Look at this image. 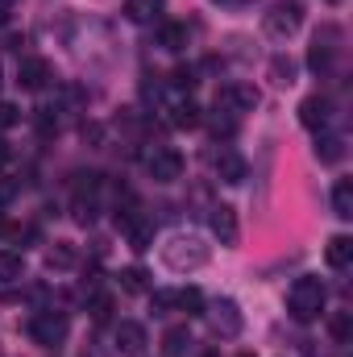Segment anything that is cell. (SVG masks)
Masks as SVG:
<instances>
[{"label": "cell", "instance_id": "25", "mask_svg": "<svg viewBox=\"0 0 353 357\" xmlns=\"http://www.w3.org/2000/svg\"><path fill=\"white\" fill-rule=\"evenodd\" d=\"M329 333H333V341H337V345H350V337H353V312H333V316H329Z\"/></svg>", "mask_w": 353, "mask_h": 357}, {"label": "cell", "instance_id": "21", "mask_svg": "<svg viewBox=\"0 0 353 357\" xmlns=\"http://www.w3.org/2000/svg\"><path fill=\"white\" fill-rule=\"evenodd\" d=\"M204 291L200 287H183V291H175V307L179 312H187V316H204Z\"/></svg>", "mask_w": 353, "mask_h": 357}, {"label": "cell", "instance_id": "35", "mask_svg": "<svg viewBox=\"0 0 353 357\" xmlns=\"http://www.w3.org/2000/svg\"><path fill=\"white\" fill-rule=\"evenodd\" d=\"M329 4H341V0H329Z\"/></svg>", "mask_w": 353, "mask_h": 357}, {"label": "cell", "instance_id": "26", "mask_svg": "<svg viewBox=\"0 0 353 357\" xmlns=\"http://www.w3.org/2000/svg\"><path fill=\"white\" fill-rule=\"evenodd\" d=\"M208 129H212L216 137H233V133H237V116L225 112V108H216V112L208 116Z\"/></svg>", "mask_w": 353, "mask_h": 357}, {"label": "cell", "instance_id": "15", "mask_svg": "<svg viewBox=\"0 0 353 357\" xmlns=\"http://www.w3.org/2000/svg\"><path fill=\"white\" fill-rule=\"evenodd\" d=\"M191 333H187V324H175V328H167L163 333V357H187L191 354Z\"/></svg>", "mask_w": 353, "mask_h": 357}, {"label": "cell", "instance_id": "17", "mask_svg": "<svg viewBox=\"0 0 353 357\" xmlns=\"http://www.w3.org/2000/svg\"><path fill=\"white\" fill-rule=\"evenodd\" d=\"M125 17L133 25H150L163 17V0H125Z\"/></svg>", "mask_w": 353, "mask_h": 357}, {"label": "cell", "instance_id": "5", "mask_svg": "<svg viewBox=\"0 0 353 357\" xmlns=\"http://www.w3.org/2000/svg\"><path fill=\"white\" fill-rule=\"evenodd\" d=\"M341 29L337 25H320L316 29V38H312V50H308V67L316 71V75H329L333 71V63H337V54H341Z\"/></svg>", "mask_w": 353, "mask_h": 357}, {"label": "cell", "instance_id": "27", "mask_svg": "<svg viewBox=\"0 0 353 357\" xmlns=\"http://www.w3.org/2000/svg\"><path fill=\"white\" fill-rule=\"evenodd\" d=\"M270 75H274L278 88H291V84H295V63L283 59V54H274V59H270Z\"/></svg>", "mask_w": 353, "mask_h": 357}, {"label": "cell", "instance_id": "12", "mask_svg": "<svg viewBox=\"0 0 353 357\" xmlns=\"http://www.w3.org/2000/svg\"><path fill=\"white\" fill-rule=\"evenodd\" d=\"M299 121H303V129H312V133H320V129H329V121H333V100L329 96H308L303 104H299Z\"/></svg>", "mask_w": 353, "mask_h": 357}, {"label": "cell", "instance_id": "33", "mask_svg": "<svg viewBox=\"0 0 353 357\" xmlns=\"http://www.w3.org/2000/svg\"><path fill=\"white\" fill-rule=\"evenodd\" d=\"M0 4H8V8H13V4H17V0H0Z\"/></svg>", "mask_w": 353, "mask_h": 357}, {"label": "cell", "instance_id": "13", "mask_svg": "<svg viewBox=\"0 0 353 357\" xmlns=\"http://www.w3.org/2000/svg\"><path fill=\"white\" fill-rule=\"evenodd\" d=\"M212 167H216V178H220V183H241V178H246V158H241L233 146H220L216 158H212Z\"/></svg>", "mask_w": 353, "mask_h": 357}, {"label": "cell", "instance_id": "20", "mask_svg": "<svg viewBox=\"0 0 353 357\" xmlns=\"http://www.w3.org/2000/svg\"><path fill=\"white\" fill-rule=\"evenodd\" d=\"M121 291H125V295H146V291H154V287H150V274L142 266H125L121 270Z\"/></svg>", "mask_w": 353, "mask_h": 357}, {"label": "cell", "instance_id": "22", "mask_svg": "<svg viewBox=\"0 0 353 357\" xmlns=\"http://www.w3.org/2000/svg\"><path fill=\"white\" fill-rule=\"evenodd\" d=\"M25 278V258L13 250H0V282H21Z\"/></svg>", "mask_w": 353, "mask_h": 357}, {"label": "cell", "instance_id": "9", "mask_svg": "<svg viewBox=\"0 0 353 357\" xmlns=\"http://www.w3.org/2000/svg\"><path fill=\"white\" fill-rule=\"evenodd\" d=\"M50 79H54V67H50L46 59L29 54V59H21V63H17V84H21L25 91H42Z\"/></svg>", "mask_w": 353, "mask_h": 357}, {"label": "cell", "instance_id": "1", "mask_svg": "<svg viewBox=\"0 0 353 357\" xmlns=\"http://www.w3.org/2000/svg\"><path fill=\"white\" fill-rule=\"evenodd\" d=\"M324 303H329V287H324V278H316V274H299V278L291 282V291H287V312H291V320H299V324L320 320Z\"/></svg>", "mask_w": 353, "mask_h": 357}, {"label": "cell", "instance_id": "4", "mask_svg": "<svg viewBox=\"0 0 353 357\" xmlns=\"http://www.w3.org/2000/svg\"><path fill=\"white\" fill-rule=\"evenodd\" d=\"M299 25H303V4H299V0H274L270 13L262 17V29L270 38H278V42L291 38Z\"/></svg>", "mask_w": 353, "mask_h": 357}, {"label": "cell", "instance_id": "3", "mask_svg": "<svg viewBox=\"0 0 353 357\" xmlns=\"http://www.w3.org/2000/svg\"><path fill=\"white\" fill-rule=\"evenodd\" d=\"M67 333H71V320H67V312L42 307V312H33V316H29V337H33L38 345H46V349L63 345V341H67Z\"/></svg>", "mask_w": 353, "mask_h": 357}, {"label": "cell", "instance_id": "23", "mask_svg": "<svg viewBox=\"0 0 353 357\" xmlns=\"http://www.w3.org/2000/svg\"><path fill=\"white\" fill-rule=\"evenodd\" d=\"M158 42H163V50H183V46H187V25H179V21H163Z\"/></svg>", "mask_w": 353, "mask_h": 357}, {"label": "cell", "instance_id": "32", "mask_svg": "<svg viewBox=\"0 0 353 357\" xmlns=\"http://www.w3.org/2000/svg\"><path fill=\"white\" fill-rule=\"evenodd\" d=\"M8 158H13V146H8V142H4V137H0V167H4V162H8Z\"/></svg>", "mask_w": 353, "mask_h": 357}, {"label": "cell", "instance_id": "10", "mask_svg": "<svg viewBox=\"0 0 353 357\" xmlns=\"http://www.w3.org/2000/svg\"><path fill=\"white\" fill-rule=\"evenodd\" d=\"M208 225H212V233H216L220 245H237L241 225H237V208H233V204H216V208L208 212Z\"/></svg>", "mask_w": 353, "mask_h": 357}, {"label": "cell", "instance_id": "34", "mask_svg": "<svg viewBox=\"0 0 353 357\" xmlns=\"http://www.w3.org/2000/svg\"><path fill=\"white\" fill-rule=\"evenodd\" d=\"M237 357H254V354H237Z\"/></svg>", "mask_w": 353, "mask_h": 357}, {"label": "cell", "instance_id": "24", "mask_svg": "<svg viewBox=\"0 0 353 357\" xmlns=\"http://www.w3.org/2000/svg\"><path fill=\"white\" fill-rule=\"evenodd\" d=\"M88 316L96 320V324L112 320V295H108V291H91L88 295Z\"/></svg>", "mask_w": 353, "mask_h": 357}, {"label": "cell", "instance_id": "11", "mask_svg": "<svg viewBox=\"0 0 353 357\" xmlns=\"http://www.w3.org/2000/svg\"><path fill=\"white\" fill-rule=\"evenodd\" d=\"M112 341H117V349L125 357H142L146 345H150V337H146V328H142L137 320H121V324L112 328Z\"/></svg>", "mask_w": 353, "mask_h": 357}, {"label": "cell", "instance_id": "29", "mask_svg": "<svg viewBox=\"0 0 353 357\" xmlns=\"http://www.w3.org/2000/svg\"><path fill=\"white\" fill-rule=\"evenodd\" d=\"M150 303H154V312H171L175 307V291H150Z\"/></svg>", "mask_w": 353, "mask_h": 357}, {"label": "cell", "instance_id": "37", "mask_svg": "<svg viewBox=\"0 0 353 357\" xmlns=\"http://www.w3.org/2000/svg\"><path fill=\"white\" fill-rule=\"evenodd\" d=\"M0 84H4V79H0Z\"/></svg>", "mask_w": 353, "mask_h": 357}, {"label": "cell", "instance_id": "6", "mask_svg": "<svg viewBox=\"0 0 353 357\" xmlns=\"http://www.w3.org/2000/svg\"><path fill=\"white\" fill-rule=\"evenodd\" d=\"M142 162H146V171H150L154 183H179L183 178V154L175 146H150L142 154Z\"/></svg>", "mask_w": 353, "mask_h": 357}, {"label": "cell", "instance_id": "8", "mask_svg": "<svg viewBox=\"0 0 353 357\" xmlns=\"http://www.w3.org/2000/svg\"><path fill=\"white\" fill-rule=\"evenodd\" d=\"M258 88L254 84H229V88L216 91V108H225V112H233V116H241V112H254L258 108Z\"/></svg>", "mask_w": 353, "mask_h": 357}, {"label": "cell", "instance_id": "14", "mask_svg": "<svg viewBox=\"0 0 353 357\" xmlns=\"http://www.w3.org/2000/svg\"><path fill=\"white\" fill-rule=\"evenodd\" d=\"M316 158H320L324 167H337V162L345 158V137H341V133L320 129V133H316Z\"/></svg>", "mask_w": 353, "mask_h": 357}, {"label": "cell", "instance_id": "19", "mask_svg": "<svg viewBox=\"0 0 353 357\" xmlns=\"http://www.w3.org/2000/svg\"><path fill=\"white\" fill-rule=\"evenodd\" d=\"M167 112H171V125H175V129H195V125L204 121V116H200V104H191V100H175Z\"/></svg>", "mask_w": 353, "mask_h": 357}, {"label": "cell", "instance_id": "28", "mask_svg": "<svg viewBox=\"0 0 353 357\" xmlns=\"http://www.w3.org/2000/svg\"><path fill=\"white\" fill-rule=\"evenodd\" d=\"M46 262H50V270L59 266V270H67V266H75V250L67 245V241H59L50 254H46Z\"/></svg>", "mask_w": 353, "mask_h": 357}, {"label": "cell", "instance_id": "2", "mask_svg": "<svg viewBox=\"0 0 353 357\" xmlns=\"http://www.w3.org/2000/svg\"><path fill=\"white\" fill-rule=\"evenodd\" d=\"M208 258H212V250H208V241L200 233H175L163 245V262L171 270H179V274H191V270L208 266Z\"/></svg>", "mask_w": 353, "mask_h": 357}, {"label": "cell", "instance_id": "31", "mask_svg": "<svg viewBox=\"0 0 353 357\" xmlns=\"http://www.w3.org/2000/svg\"><path fill=\"white\" fill-rule=\"evenodd\" d=\"M13 195H17V183H13V178H0V208H4Z\"/></svg>", "mask_w": 353, "mask_h": 357}, {"label": "cell", "instance_id": "36", "mask_svg": "<svg viewBox=\"0 0 353 357\" xmlns=\"http://www.w3.org/2000/svg\"><path fill=\"white\" fill-rule=\"evenodd\" d=\"M0 229H4V220H0Z\"/></svg>", "mask_w": 353, "mask_h": 357}, {"label": "cell", "instance_id": "18", "mask_svg": "<svg viewBox=\"0 0 353 357\" xmlns=\"http://www.w3.org/2000/svg\"><path fill=\"white\" fill-rule=\"evenodd\" d=\"M333 216L337 220H353V178H337V187H333Z\"/></svg>", "mask_w": 353, "mask_h": 357}, {"label": "cell", "instance_id": "7", "mask_svg": "<svg viewBox=\"0 0 353 357\" xmlns=\"http://www.w3.org/2000/svg\"><path fill=\"white\" fill-rule=\"evenodd\" d=\"M204 316H208V324H212V333L216 337H237L241 333V307H237V299H229V295H220V299H212V303H204Z\"/></svg>", "mask_w": 353, "mask_h": 357}, {"label": "cell", "instance_id": "16", "mask_svg": "<svg viewBox=\"0 0 353 357\" xmlns=\"http://www.w3.org/2000/svg\"><path fill=\"white\" fill-rule=\"evenodd\" d=\"M324 262L333 270H345L353 262V237H345V233H337L329 245H324Z\"/></svg>", "mask_w": 353, "mask_h": 357}, {"label": "cell", "instance_id": "30", "mask_svg": "<svg viewBox=\"0 0 353 357\" xmlns=\"http://www.w3.org/2000/svg\"><path fill=\"white\" fill-rule=\"evenodd\" d=\"M17 116H21V108L8 104V100H0V133H4L8 125H17Z\"/></svg>", "mask_w": 353, "mask_h": 357}]
</instances>
